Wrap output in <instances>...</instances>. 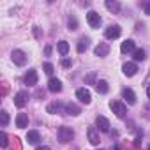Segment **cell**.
Returning a JSON list of instances; mask_svg holds the SVG:
<instances>
[{"label":"cell","instance_id":"d4e9b609","mask_svg":"<svg viewBox=\"0 0 150 150\" xmlns=\"http://www.w3.org/2000/svg\"><path fill=\"white\" fill-rule=\"evenodd\" d=\"M0 122H2V125H7V124H9V113H7L6 110L0 111Z\"/></svg>","mask_w":150,"mask_h":150},{"label":"cell","instance_id":"e0dca14e","mask_svg":"<svg viewBox=\"0 0 150 150\" xmlns=\"http://www.w3.org/2000/svg\"><path fill=\"white\" fill-rule=\"evenodd\" d=\"M27 141H28L30 145H37V143L41 141V134H39L37 131H28V132H27Z\"/></svg>","mask_w":150,"mask_h":150},{"label":"cell","instance_id":"83f0119b","mask_svg":"<svg viewBox=\"0 0 150 150\" xmlns=\"http://www.w3.org/2000/svg\"><path fill=\"white\" fill-rule=\"evenodd\" d=\"M76 27H78V21L74 20V18H69V28L71 30H76Z\"/></svg>","mask_w":150,"mask_h":150},{"label":"cell","instance_id":"1f68e13d","mask_svg":"<svg viewBox=\"0 0 150 150\" xmlns=\"http://www.w3.org/2000/svg\"><path fill=\"white\" fill-rule=\"evenodd\" d=\"M44 53H46V57H50L51 55V46H46L44 48Z\"/></svg>","mask_w":150,"mask_h":150},{"label":"cell","instance_id":"4fadbf2b","mask_svg":"<svg viewBox=\"0 0 150 150\" xmlns=\"http://www.w3.org/2000/svg\"><path fill=\"white\" fill-rule=\"evenodd\" d=\"M94 53H96V57H101V58H103V57H108V53H110V46H108L106 42H99V46L96 48Z\"/></svg>","mask_w":150,"mask_h":150},{"label":"cell","instance_id":"9a60e30c","mask_svg":"<svg viewBox=\"0 0 150 150\" xmlns=\"http://www.w3.org/2000/svg\"><path fill=\"white\" fill-rule=\"evenodd\" d=\"M87 134H88V141L92 143V145H99V132H97V129L96 127H88V131H87Z\"/></svg>","mask_w":150,"mask_h":150},{"label":"cell","instance_id":"8992f818","mask_svg":"<svg viewBox=\"0 0 150 150\" xmlns=\"http://www.w3.org/2000/svg\"><path fill=\"white\" fill-rule=\"evenodd\" d=\"M120 34H122L120 25H110V27L106 28V32H104L106 39H118V37H120Z\"/></svg>","mask_w":150,"mask_h":150},{"label":"cell","instance_id":"ffe728a7","mask_svg":"<svg viewBox=\"0 0 150 150\" xmlns=\"http://www.w3.org/2000/svg\"><path fill=\"white\" fill-rule=\"evenodd\" d=\"M106 9L111 11V13H118L120 11V4L117 0H106Z\"/></svg>","mask_w":150,"mask_h":150},{"label":"cell","instance_id":"484cf974","mask_svg":"<svg viewBox=\"0 0 150 150\" xmlns=\"http://www.w3.org/2000/svg\"><path fill=\"white\" fill-rule=\"evenodd\" d=\"M0 145H2L4 148H6V146L9 145V141H7V134H6L4 131H2V132H0Z\"/></svg>","mask_w":150,"mask_h":150},{"label":"cell","instance_id":"30bf717a","mask_svg":"<svg viewBox=\"0 0 150 150\" xmlns=\"http://www.w3.org/2000/svg\"><path fill=\"white\" fill-rule=\"evenodd\" d=\"M122 72L125 74V76H134V74L138 72V65L136 64H132V62H127V64H124L122 65Z\"/></svg>","mask_w":150,"mask_h":150},{"label":"cell","instance_id":"f546056e","mask_svg":"<svg viewBox=\"0 0 150 150\" xmlns=\"http://www.w3.org/2000/svg\"><path fill=\"white\" fill-rule=\"evenodd\" d=\"M62 65H64V67H65V69H69V67H71V65H72V62H71V60H69V58H64V60H62Z\"/></svg>","mask_w":150,"mask_h":150},{"label":"cell","instance_id":"836d02e7","mask_svg":"<svg viewBox=\"0 0 150 150\" xmlns=\"http://www.w3.org/2000/svg\"><path fill=\"white\" fill-rule=\"evenodd\" d=\"M146 97H148V99H150V87H148V88H146Z\"/></svg>","mask_w":150,"mask_h":150},{"label":"cell","instance_id":"7a4b0ae2","mask_svg":"<svg viewBox=\"0 0 150 150\" xmlns=\"http://www.w3.org/2000/svg\"><path fill=\"white\" fill-rule=\"evenodd\" d=\"M72 138H74V131H72L71 127H67V125L58 127V141H60V143H67V141H71Z\"/></svg>","mask_w":150,"mask_h":150},{"label":"cell","instance_id":"7c38bea8","mask_svg":"<svg viewBox=\"0 0 150 150\" xmlns=\"http://www.w3.org/2000/svg\"><path fill=\"white\" fill-rule=\"evenodd\" d=\"M48 90L53 92V94L60 92V90H62V81H60L58 78H51V80L48 81Z\"/></svg>","mask_w":150,"mask_h":150},{"label":"cell","instance_id":"d6a6232c","mask_svg":"<svg viewBox=\"0 0 150 150\" xmlns=\"http://www.w3.org/2000/svg\"><path fill=\"white\" fill-rule=\"evenodd\" d=\"M35 150H50V146H35Z\"/></svg>","mask_w":150,"mask_h":150},{"label":"cell","instance_id":"ba28073f","mask_svg":"<svg viewBox=\"0 0 150 150\" xmlns=\"http://www.w3.org/2000/svg\"><path fill=\"white\" fill-rule=\"evenodd\" d=\"M96 125H97V129H99L101 132H110V127H111V125H110V120H108L106 117H101V115L96 118Z\"/></svg>","mask_w":150,"mask_h":150},{"label":"cell","instance_id":"f1b7e54d","mask_svg":"<svg viewBox=\"0 0 150 150\" xmlns=\"http://www.w3.org/2000/svg\"><path fill=\"white\" fill-rule=\"evenodd\" d=\"M141 138H143V131H139V132H138V136H136V139H134V145H136V146H139V145H141Z\"/></svg>","mask_w":150,"mask_h":150},{"label":"cell","instance_id":"e575fe53","mask_svg":"<svg viewBox=\"0 0 150 150\" xmlns=\"http://www.w3.org/2000/svg\"><path fill=\"white\" fill-rule=\"evenodd\" d=\"M148 150H150V145H148Z\"/></svg>","mask_w":150,"mask_h":150},{"label":"cell","instance_id":"7402d4cb","mask_svg":"<svg viewBox=\"0 0 150 150\" xmlns=\"http://www.w3.org/2000/svg\"><path fill=\"white\" fill-rule=\"evenodd\" d=\"M88 44H90V39H88V37H81L80 42H78V53H83V51L88 48Z\"/></svg>","mask_w":150,"mask_h":150},{"label":"cell","instance_id":"5bb4252c","mask_svg":"<svg viewBox=\"0 0 150 150\" xmlns=\"http://www.w3.org/2000/svg\"><path fill=\"white\" fill-rule=\"evenodd\" d=\"M122 97L127 101V104H136V94L131 88H124L122 90Z\"/></svg>","mask_w":150,"mask_h":150},{"label":"cell","instance_id":"6da1fadb","mask_svg":"<svg viewBox=\"0 0 150 150\" xmlns=\"http://www.w3.org/2000/svg\"><path fill=\"white\" fill-rule=\"evenodd\" d=\"M110 108H111V111H113L118 118H124V117L127 115V106H125L124 103H120V101H111V103H110Z\"/></svg>","mask_w":150,"mask_h":150},{"label":"cell","instance_id":"603a6c76","mask_svg":"<svg viewBox=\"0 0 150 150\" xmlns=\"http://www.w3.org/2000/svg\"><path fill=\"white\" fill-rule=\"evenodd\" d=\"M57 48H58V53H60L62 57H65V55L69 53V42H67V41H60Z\"/></svg>","mask_w":150,"mask_h":150},{"label":"cell","instance_id":"d6986e66","mask_svg":"<svg viewBox=\"0 0 150 150\" xmlns=\"http://www.w3.org/2000/svg\"><path fill=\"white\" fill-rule=\"evenodd\" d=\"M96 88H97L99 94H108V92H110V85H108L106 80H99V81L96 83Z\"/></svg>","mask_w":150,"mask_h":150},{"label":"cell","instance_id":"5b68a950","mask_svg":"<svg viewBox=\"0 0 150 150\" xmlns=\"http://www.w3.org/2000/svg\"><path fill=\"white\" fill-rule=\"evenodd\" d=\"M37 71L35 69H28L27 71V74H25V78H23V81H25V85H28V87H34V85H37Z\"/></svg>","mask_w":150,"mask_h":150},{"label":"cell","instance_id":"cb8c5ba5","mask_svg":"<svg viewBox=\"0 0 150 150\" xmlns=\"http://www.w3.org/2000/svg\"><path fill=\"white\" fill-rule=\"evenodd\" d=\"M132 57H134L136 62H143V60H145V51H143V50H136V51L132 53Z\"/></svg>","mask_w":150,"mask_h":150},{"label":"cell","instance_id":"9c48e42d","mask_svg":"<svg viewBox=\"0 0 150 150\" xmlns=\"http://www.w3.org/2000/svg\"><path fill=\"white\" fill-rule=\"evenodd\" d=\"M13 62H14L16 65H25V64H27V55H25V51L14 50V51H13Z\"/></svg>","mask_w":150,"mask_h":150},{"label":"cell","instance_id":"44dd1931","mask_svg":"<svg viewBox=\"0 0 150 150\" xmlns=\"http://www.w3.org/2000/svg\"><path fill=\"white\" fill-rule=\"evenodd\" d=\"M62 110H64V108H62L60 103H51V104H48V108H46V111H48V113H53V115H55V113H62Z\"/></svg>","mask_w":150,"mask_h":150},{"label":"cell","instance_id":"2e32d148","mask_svg":"<svg viewBox=\"0 0 150 150\" xmlns=\"http://www.w3.org/2000/svg\"><path fill=\"white\" fill-rule=\"evenodd\" d=\"M27 125H28V115L27 113H18V117H16V127L23 129Z\"/></svg>","mask_w":150,"mask_h":150},{"label":"cell","instance_id":"4316f807","mask_svg":"<svg viewBox=\"0 0 150 150\" xmlns=\"http://www.w3.org/2000/svg\"><path fill=\"white\" fill-rule=\"evenodd\" d=\"M42 69H44V72H46V74H53V69H55V67H53V64L46 62V64L42 65Z\"/></svg>","mask_w":150,"mask_h":150},{"label":"cell","instance_id":"8fae6325","mask_svg":"<svg viewBox=\"0 0 150 150\" xmlns=\"http://www.w3.org/2000/svg\"><path fill=\"white\" fill-rule=\"evenodd\" d=\"M120 51L125 55V53H134L136 51V48H134V41L132 39H125L124 42H122V46H120Z\"/></svg>","mask_w":150,"mask_h":150},{"label":"cell","instance_id":"3957f363","mask_svg":"<svg viewBox=\"0 0 150 150\" xmlns=\"http://www.w3.org/2000/svg\"><path fill=\"white\" fill-rule=\"evenodd\" d=\"M28 99H30L28 92H27V90H20V92L14 96V106H18V108H23V106H27Z\"/></svg>","mask_w":150,"mask_h":150},{"label":"cell","instance_id":"277c9868","mask_svg":"<svg viewBox=\"0 0 150 150\" xmlns=\"http://www.w3.org/2000/svg\"><path fill=\"white\" fill-rule=\"evenodd\" d=\"M76 97H78V101L83 103V104H90V101H92V94H90L88 88H78V90H76Z\"/></svg>","mask_w":150,"mask_h":150},{"label":"cell","instance_id":"ac0fdd59","mask_svg":"<svg viewBox=\"0 0 150 150\" xmlns=\"http://www.w3.org/2000/svg\"><path fill=\"white\" fill-rule=\"evenodd\" d=\"M65 111H67L69 115H72V117H78V115L81 113L80 106H78V104H74V103H69V104H65Z\"/></svg>","mask_w":150,"mask_h":150},{"label":"cell","instance_id":"52a82bcc","mask_svg":"<svg viewBox=\"0 0 150 150\" xmlns=\"http://www.w3.org/2000/svg\"><path fill=\"white\" fill-rule=\"evenodd\" d=\"M101 16L96 13V11H90L88 14H87V23L92 27V28H99V25H101Z\"/></svg>","mask_w":150,"mask_h":150},{"label":"cell","instance_id":"4dcf8cb0","mask_svg":"<svg viewBox=\"0 0 150 150\" xmlns=\"http://www.w3.org/2000/svg\"><path fill=\"white\" fill-rule=\"evenodd\" d=\"M143 9H145V14H150V2H145L143 4Z\"/></svg>","mask_w":150,"mask_h":150}]
</instances>
